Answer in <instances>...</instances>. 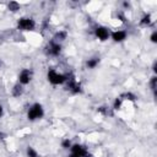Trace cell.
Wrapping results in <instances>:
<instances>
[{
    "mask_svg": "<svg viewBox=\"0 0 157 157\" xmlns=\"http://www.w3.org/2000/svg\"><path fill=\"white\" fill-rule=\"evenodd\" d=\"M47 80L54 86L63 85L67 80V74H60L54 69H49L47 72Z\"/></svg>",
    "mask_w": 157,
    "mask_h": 157,
    "instance_id": "obj_1",
    "label": "cell"
},
{
    "mask_svg": "<svg viewBox=\"0 0 157 157\" xmlns=\"http://www.w3.org/2000/svg\"><path fill=\"white\" fill-rule=\"evenodd\" d=\"M44 117V108L40 103H33L28 112H27V119L29 121H36V120H39Z\"/></svg>",
    "mask_w": 157,
    "mask_h": 157,
    "instance_id": "obj_2",
    "label": "cell"
},
{
    "mask_svg": "<svg viewBox=\"0 0 157 157\" xmlns=\"http://www.w3.org/2000/svg\"><path fill=\"white\" fill-rule=\"evenodd\" d=\"M66 90L71 92L72 94H78L82 92V86L81 83L76 80V77L72 74H67V80H66Z\"/></svg>",
    "mask_w": 157,
    "mask_h": 157,
    "instance_id": "obj_3",
    "label": "cell"
},
{
    "mask_svg": "<svg viewBox=\"0 0 157 157\" xmlns=\"http://www.w3.org/2000/svg\"><path fill=\"white\" fill-rule=\"evenodd\" d=\"M17 28L21 29V31H26V32H29V31H33L36 28V21L31 17H20L17 20Z\"/></svg>",
    "mask_w": 157,
    "mask_h": 157,
    "instance_id": "obj_4",
    "label": "cell"
},
{
    "mask_svg": "<svg viewBox=\"0 0 157 157\" xmlns=\"http://www.w3.org/2000/svg\"><path fill=\"white\" fill-rule=\"evenodd\" d=\"M69 157H90V152L83 145L74 144L70 147V156Z\"/></svg>",
    "mask_w": 157,
    "mask_h": 157,
    "instance_id": "obj_5",
    "label": "cell"
},
{
    "mask_svg": "<svg viewBox=\"0 0 157 157\" xmlns=\"http://www.w3.org/2000/svg\"><path fill=\"white\" fill-rule=\"evenodd\" d=\"M32 77H33V71L31 69H22L18 74V83L22 86L28 85L32 81Z\"/></svg>",
    "mask_w": 157,
    "mask_h": 157,
    "instance_id": "obj_6",
    "label": "cell"
},
{
    "mask_svg": "<svg viewBox=\"0 0 157 157\" xmlns=\"http://www.w3.org/2000/svg\"><path fill=\"white\" fill-rule=\"evenodd\" d=\"M45 53L50 56H59L61 53V44L50 40L45 47Z\"/></svg>",
    "mask_w": 157,
    "mask_h": 157,
    "instance_id": "obj_7",
    "label": "cell"
},
{
    "mask_svg": "<svg viewBox=\"0 0 157 157\" xmlns=\"http://www.w3.org/2000/svg\"><path fill=\"white\" fill-rule=\"evenodd\" d=\"M94 36H96L101 42H104V40H107V39L110 37V32H109V29H108L107 27H104V26H98V27L94 28Z\"/></svg>",
    "mask_w": 157,
    "mask_h": 157,
    "instance_id": "obj_8",
    "label": "cell"
},
{
    "mask_svg": "<svg viewBox=\"0 0 157 157\" xmlns=\"http://www.w3.org/2000/svg\"><path fill=\"white\" fill-rule=\"evenodd\" d=\"M110 37H112V39L114 40V42H117V43H120V42H124L125 39H126V37H128V33L125 32V31H114V32H112L110 33Z\"/></svg>",
    "mask_w": 157,
    "mask_h": 157,
    "instance_id": "obj_9",
    "label": "cell"
},
{
    "mask_svg": "<svg viewBox=\"0 0 157 157\" xmlns=\"http://www.w3.org/2000/svg\"><path fill=\"white\" fill-rule=\"evenodd\" d=\"M66 37H67V32L66 31H64V29H60V31H58V32H55L54 33V36H53V42H55V43H59V44H61L65 39H66Z\"/></svg>",
    "mask_w": 157,
    "mask_h": 157,
    "instance_id": "obj_10",
    "label": "cell"
},
{
    "mask_svg": "<svg viewBox=\"0 0 157 157\" xmlns=\"http://www.w3.org/2000/svg\"><path fill=\"white\" fill-rule=\"evenodd\" d=\"M23 91H25V90H23V86L17 82L16 85H13V87H12V90H11V94H12L13 97L18 98L20 96L23 94Z\"/></svg>",
    "mask_w": 157,
    "mask_h": 157,
    "instance_id": "obj_11",
    "label": "cell"
},
{
    "mask_svg": "<svg viewBox=\"0 0 157 157\" xmlns=\"http://www.w3.org/2000/svg\"><path fill=\"white\" fill-rule=\"evenodd\" d=\"M99 61H101L99 56H92V58L87 59V61H86V66H87L88 69H94V67L98 66Z\"/></svg>",
    "mask_w": 157,
    "mask_h": 157,
    "instance_id": "obj_12",
    "label": "cell"
},
{
    "mask_svg": "<svg viewBox=\"0 0 157 157\" xmlns=\"http://www.w3.org/2000/svg\"><path fill=\"white\" fill-rule=\"evenodd\" d=\"M140 25L144 26V27H148L152 25V18H151V15L150 13H145L141 20H140Z\"/></svg>",
    "mask_w": 157,
    "mask_h": 157,
    "instance_id": "obj_13",
    "label": "cell"
},
{
    "mask_svg": "<svg viewBox=\"0 0 157 157\" xmlns=\"http://www.w3.org/2000/svg\"><path fill=\"white\" fill-rule=\"evenodd\" d=\"M119 97H120L123 101L125 99V101H130V102H135L136 98H137L132 92H124V93H121Z\"/></svg>",
    "mask_w": 157,
    "mask_h": 157,
    "instance_id": "obj_14",
    "label": "cell"
},
{
    "mask_svg": "<svg viewBox=\"0 0 157 157\" xmlns=\"http://www.w3.org/2000/svg\"><path fill=\"white\" fill-rule=\"evenodd\" d=\"M101 114H103V115H109V117H112L113 115V112H112V108H109V107H107V105H102V107H99L98 109H97Z\"/></svg>",
    "mask_w": 157,
    "mask_h": 157,
    "instance_id": "obj_15",
    "label": "cell"
},
{
    "mask_svg": "<svg viewBox=\"0 0 157 157\" xmlns=\"http://www.w3.org/2000/svg\"><path fill=\"white\" fill-rule=\"evenodd\" d=\"M20 7H21V5H20L17 1H10V2L7 4V9H9V11H11V12L18 11Z\"/></svg>",
    "mask_w": 157,
    "mask_h": 157,
    "instance_id": "obj_16",
    "label": "cell"
},
{
    "mask_svg": "<svg viewBox=\"0 0 157 157\" xmlns=\"http://www.w3.org/2000/svg\"><path fill=\"white\" fill-rule=\"evenodd\" d=\"M26 155H27V157H39V153L32 146H28L26 148Z\"/></svg>",
    "mask_w": 157,
    "mask_h": 157,
    "instance_id": "obj_17",
    "label": "cell"
},
{
    "mask_svg": "<svg viewBox=\"0 0 157 157\" xmlns=\"http://www.w3.org/2000/svg\"><path fill=\"white\" fill-rule=\"evenodd\" d=\"M121 104H123V99H121L120 97H117V98L114 99V103H113L112 109H113V110H118V109L121 108Z\"/></svg>",
    "mask_w": 157,
    "mask_h": 157,
    "instance_id": "obj_18",
    "label": "cell"
},
{
    "mask_svg": "<svg viewBox=\"0 0 157 157\" xmlns=\"http://www.w3.org/2000/svg\"><path fill=\"white\" fill-rule=\"evenodd\" d=\"M156 82H157V77L156 76H152L151 80H150V87H151L153 94H156Z\"/></svg>",
    "mask_w": 157,
    "mask_h": 157,
    "instance_id": "obj_19",
    "label": "cell"
},
{
    "mask_svg": "<svg viewBox=\"0 0 157 157\" xmlns=\"http://www.w3.org/2000/svg\"><path fill=\"white\" fill-rule=\"evenodd\" d=\"M71 140H69V139H64L63 141H61V147L63 148H65V150H69L70 147H71Z\"/></svg>",
    "mask_w": 157,
    "mask_h": 157,
    "instance_id": "obj_20",
    "label": "cell"
},
{
    "mask_svg": "<svg viewBox=\"0 0 157 157\" xmlns=\"http://www.w3.org/2000/svg\"><path fill=\"white\" fill-rule=\"evenodd\" d=\"M150 39H151V42H152V43H157V32H156V31H153V32L151 33Z\"/></svg>",
    "mask_w": 157,
    "mask_h": 157,
    "instance_id": "obj_21",
    "label": "cell"
},
{
    "mask_svg": "<svg viewBox=\"0 0 157 157\" xmlns=\"http://www.w3.org/2000/svg\"><path fill=\"white\" fill-rule=\"evenodd\" d=\"M156 67H157V61H155V63H153V65H152V70H153V72H156V71H157V69H156Z\"/></svg>",
    "mask_w": 157,
    "mask_h": 157,
    "instance_id": "obj_22",
    "label": "cell"
},
{
    "mask_svg": "<svg viewBox=\"0 0 157 157\" xmlns=\"http://www.w3.org/2000/svg\"><path fill=\"white\" fill-rule=\"evenodd\" d=\"M2 114H4V108H2V105L0 104V118L2 117Z\"/></svg>",
    "mask_w": 157,
    "mask_h": 157,
    "instance_id": "obj_23",
    "label": "cell"
},
{
    "mask_svg": "<svg viewBox=\"0 0 157 157\" xmlns=\"http://www.w3.org/2000/svg\"><path fill=\"white\" fill-rule=\"evenodd\" d=\"M123 5H124L125 7H129V6H130V4H129V2H126V1H125V2H123Z\"/></svg>",
    "mask_w": 157,
    "mask_h": 157,
    "instance_id": "obj_24",
    "label": "cell"
},
{
    "mask_svg": "<svg viewBox=\"0 0 157 157\" xmlns=\"http://www.w3.org/2000/svg\"><path fill=\"white\" fill-rule=\"evenodd\" d=\"M1 66H2V60L0 59V67H1Z\"/></svg>",
    "mask_w": 157,
    "mask_h": 157,
    "instance_id": "obj_25",
    "label": "cell"
}]
</instances>
